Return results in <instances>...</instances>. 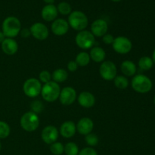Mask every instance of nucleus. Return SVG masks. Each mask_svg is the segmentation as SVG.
Listing matches in <instances>:
<instances>
[{
  "label": "nucleus",
  "instance_id": "obj_1",
  "mask_svg": "<svg viewBox=\"0 0 155 155\" xmlns=\"http://www.w3.org/2000/svg\"><path fill=\"white\" fill-rule=\"evenodd\" d=\"M21 30V24L16 17H8L2 23V33L7 38L16 37Z\"/></svg>",
  "mask_w": 155,
  "mask_h": 155
},
{
  "label": "nucleus",
  "instance_id": "obj_2",
  "mask_svg": "<svg viewBox=\"0 0 155 155\" xmlns=\"http://www.w3.org/2000/svg\"><path fill=\"white\" fill-rule=\"evenodd\" d=\"M60 92L61 88L58 83L50 81L43 85L41 90V95L45 101L53 102L59 98Z\"/></svg>",
  "mask_w": 155,
  "mask_h": 155
},
{
  "label": "nucleus",
  "instance_id": "obj_3",
  "mask_svg": "<svg viewBox=\"0 0 155 155\" xmlns=\"http://www.w3.org/2000/svg\"><path fill=\"white\" fill-rule=\"evenodd\" d=\"M88 18L83 12L80 11H75L70 14L68 18V24L74 30L77 31H82L87 27Z\"/></svg>",
  "mask_w": 155,
  "mask_h": 155
},
{
  "label": "nucleus",
  "instance_id": "obj_4",
  "mask_svg": "<svg viewBox=\"0 0 155 155\" xmlns=\"http://www.w3.org/2000/svg\"><path fill=\"white\" fill-rule=\"evenodd\" d=\"M21 128L27 132H33L39 126V118L37 114L33 111L26 112L22 115L20 120Z\"/></svg>",
  "mask_w": 155,
  "mask_h": 155
},
{
  "label": "nucleus",
  "instance_id": "obj_5",
  "mask_svg": "<svg viewBox=\"0 0 155 155\" xmlns=\"http://www.w3.org/2000/svg\"><path fill=\"white\" fill-rule=\"evenodd\" d=\"M132 87L139 93H147L152 88V82L147 76L138 74L132 80Z\"/></svg>",
  "mask_w": 155,
  "mask_h": 155
},
{
  "label": "nucleus",
  "instance_id": "obj_6",
  "mask_svg": "<svg viewBox=\"0 0 155 155\" xmlns=\"http://www.w3.org/2000/svg\"><path fill=\"white\" fill-rule=\"evenodd\" d=\"M75 42L77 46L82 49H89L95 45V38L91 32L84 30L77 33L75 37Z\"/></svg>",
  "mask_w": 155,
  "mask_h": 155
},
{
  "label": "nucleus",
  "instance_id": "obj_7",
  "mask_svg": "<svg viewBox=\"0 0 155 155\" xmlns=\"http://www.w3.org/2000/svg\"><path fill=\"white\" fill-rule=\"evenodd\" d=\"M42 84L39 80L35 78H30L25 81L23 86L24 94L30 98H35L41 94Z\"/></svg>",
  "mask_w": 155,
  "mask_h": 155
},
{
  "label": "nucleus",
  "instance_id": "obj_8",
  "mask_svg": "<svg viewBox=\"0 0 155 155\" xmlns=\"http://www.w3.org/2000/svg\"><path fill=\"white\" fill-rule=\"evenodd\" d=\"M117 69L114 62L110 61H105L101 63L99 68V74L101 78L107 81H111L117 77Z\"/></svg>",
  "mask_w": 155,
  "mask_h": 155
},
{
  "label": "nucleus",
  "instance_id": "obj_9",
  "mask_svg": "<svg viewBox=\"0 0 155 155\" xmlns=\"http://www.w3.org/2000/svg\"><path fill=\"white\" fill-rule=\"evenodd\" d=\"M112 47L116 52L121 54H125L131 51L133 44L128 38L125 36H117L114 38V40L112 43Z\"/></svg>",
  "mask_w": 155,
  "mask_h": 155
},
{
  "label": "nucleus",
  "instance_id": "obj_10",
  "mask_svg": "<svg viewBox=\"0 0 155 155\" xmlns=\"http://www.w3.org/2000/svg\"><path fill=\"white\" fill-rule=\"evenodd\" d=\"M59 136L58 129L54 126H47L42 130L41 133V138L45 144L51 145L57 141Z\"/></svg>",
  "mask_w": 155,
  "mask_h": 155
},
{
  "label": "nucleus",
  "instance_id": "obj_11",
  "mask_svg": "<svg viewBox=\"0 0 155 155\" xmlns=\"http://www.w3.org/2000/svg\"><path fill=\"white\" fill-rule=\"evenodd\" d=\"M59 99L61 103L64 105H71L74 104L77 99V92L72 87L67 86L61 90Z\"/></svg>",
  "mask_w": 155,
  "mask_h": 155
},
{
  "label": "nucleus",
  "instance_id": "obj_12",
  "mask_svg": "<svg viewBox=\"0 0 155 155\" xmlns=\"http://www.w3.org/2000/svg\"><path fill=\"white\" fill-rule=\"evenodd\" d=\"M30 33L38 40H45L48 36V29L42 23H35L30 27Z\"/></svg>",
  "mask_w": 155,
  "mask_h": 155
},
{
  "label": "nucleus",
  "instance_id": "obj_13",
  "mask_svg": "<svg viewBox=\"0 0 155 155\" xmlns=\"http://www.w3.org/2000/svg\"><path fill=\"white\" fill-rule=\"evenodd\" d=\"M108 30L107 23L103 19H97L91 25V33L94 36L101 37L107 33Z\"/></svg>",
  "mask_w": 155,
  "mask_h": 155
},
{
  "label": "nucleus",
  "instance_id": "obj_14",
  "mask_svg": "<svg viewBox=\"0 0 155 155\" xmlns=\"http://www.w3.org/2000/svg\"><path fill=\"white\" fill-rule=\"evenodd\" d=\"M51 32L56 36H63L69 30V24L65 20L59 18L53 21L51 26Z\"/></svg>",
  "mask_w": 155,
  "mask_h": 155
},
{
  "label": "nucleus",
  "instance_id": "obj_15",
  "mask_svg": "<svg viewBox=\"0 0 155 155\" xmlns=\"http://www.w3.org/2000/svg\"><path fill=\"white\" fill-rule=\"evenodd\" d=\"M77 127V130L80 134L86 136L92 133L94 127L93 121L89 117H83L78 121Z\"/></svg>",
  "mask_w": 155,
  "mask_h": 155
},
{
  "label": "nucleus",
  "instance_id": "obj_16",
  "mask_svg": "<svg viewBox=\"0 0 155 155\" xmlns=\"http://www.w3.org/2000/svg\"><path fill=\"white\" fill-rule=\"evenodd\" d=\"M78 103L80 106L85 108H89L93 107L95 103V98L91 92H83L79 95Z\"/></svg>",
  "mask_w": 155,
  "mask_h": 155
},
{
  "label": "nucleus",
  "instance_id": "obj_17",
  "mask_svg": "<svg viewBox=\"0 0 155 155\" xmlns=\"http://www.w3.org/2000/svg\"><path fill=\"white\" fill-rule=\"evenodd\" d=\"M2 49L5 54L8 55H13L18 51V44L12 38H5L2 43Z\"/></svg>",
  "mask_w": 155,
  "mask_h": 155
},
{
  "label": "nucleus",
  "instance_id": "obj_18",
  "mask_svg": "<svg viewBox=\"0 0 155 155\" xmlns=\"http://www.w3.org/2000/svg\"><path fill=\"white\" fill-rule=\"evenodd\" d=\"M77 127L73 121H66L63 123L60 127V133L64 138L70 139L75 135Z\"/></svg>",
  "mask_w": 155,
  "mask_h": 155
},
{
  "label": "nucleus",
  "instance_id": "obj_19",
  "mask_svg": "<svg viewBox=\"0 0 155 155\" xmlns=\"http://www.w3.org/2000/svg\"><path fill=\"white\" fill-rule=\"evenodd\" d=\"M58 9L54 5H47L42 8L41 12L42 18L45 21H53L56 19L58 16Z\"/></svg>",
  "mask_w": 155,
  "mask_h": 155
},
{
  "label": "nucleus",
  "instance_id": "obj_20",
  "mask_svg": "<svg viewBox=\"0 0 155 155\" xmlns=\"http://www.w3.org/2000/svg\"><path fill=\"white\" fill-rule=\"evenodd\" d=\"M91 60L96 63L103 62L105 59L106 53L102 48L98 46H93L91 48L90 53H89Z\"/></svg>",
  "mask_w": 155,
  "mask_h": 155
},
{
  "label": "nucleus",
  "instance_id": "obj_21",
  "mask_svg": "<svg viewBox=\"0 0 155 155\" xmlns=\"http://www.w3.org/2000/svg\"><path fill=\"white\" fill-rule=\"evenodd\" d=\"M121 71L127 77H133L136 73V66L131 61H124L121 64Z\"/></svg>",
  "mask_w": 155,
  "mask_h": 155
},
{
  "label": "nucleus",
  "instance_id": "obj_22",
  "mask_svg": "<svg viewBox=\"0 0 155 155\" xmlns=\"http://www.w3.org/2000/svg\"><path fill=\"white\" fill-rule=\"evenodd\" d=\"M68 77V74L64 69L62 68H59V69L55 70L54 72L51 74V79L52 81L55 82V83H63V82L66 81Z\"/></svg>",
  "mask_w": 155,
  "mask_h": 155
},
{
  "label": "nucleus",
  "instance_id": "obj_23",
  "mask_svg": "<svg viewBox=\"0 0 155 155\" xmlns=\"http://www.w3.org/2000/svg\"><path fill=\"white\" fill-rule=\"evenodd\" d=\"M90 56L89 54L87 52H85V51H82L80 52L76 57V61L77 64H78V66L80 67H86L90 62Z\"/></svg>",
  "mask_w": 155,
  "mask_h": 155
},
{
  "label": "nucleus",
  "instance_id": "obj_24",
  "mask_svg": "<svg viewBox=\"0 0 155 155\" xmlns=\"http://www.w3.org/2000/svg\"><path fill=\"white\" fill-rule=\"evenodd\" d=\"M114 86L119 89H125L129 86V80L124 76H117L114 80Z\"/></svg>",
  "mask_w": 155,
  "mask_h": 155
},
{
  "label": "nucleus",
  "instance_id": "obj_25",
  "mask_svg": "<svg viewBox=\"0 0 155 155\" xmlns=\"http://www.w3.org/2000/svg\"><path fill=\"white\" fill-rule=\"evenodd\" d=\"M153 60L149 57L144 56L139 61V67L143 71H148L153 67Z\"/></svg>",
  "mask_w": 155,
  "mask_h": 155
},
{
  "label": "nucleus",
  "instance_id": "obj_26",
  "mask_svg": "<svg viewBox=\"0 0 155 155\" xmlns=\"http://www.w3.org/2000/svg\"><path fill=\"white\" fill-rule=\"evenodd\" d=\"M64 152L67 155H78L79 148L74 142H68L64 146Z\"/></svg>",
  "mask_w": 155,
  "mask_h": 155
},
{
  "label": "nucleus",
  "instance_id": "obj_27",
  "mask_svg": "<svg viewBox=\"0 0 155 155\" xmlns=\"http://www.w3.org/2000/svg\"><path fill=\"white\" fill-rule=\"evenodd\" d=\"M50 151L54 155H61L64 152V146L61 142H54L50 146Z\"/></svg>",
  "mask_w": 155,
  "mask_h": 155
},
{
  "label": "nucleus",
  "instance_id": "obj_28",
  "mask_svg": "<svg viewBox=\"0 0 155 155\" xmlns=\"http://www.w3.org/2000/svg\"><path fill=\"white\" fill-rule=\"evenodd\" d=\"M10 133L11 129L8 124L4 121H0V139H6Z\"/></svg>",
  "mask_w": 155,
  "mask_h": 155
},
{
  "label": "nucleus",
  "instance_id": "obj_29",
  "mask_svg": "<svg viewBox=\"0 0 155 155\" xmlns=\"http://www.w3.org/2000/svg\"><path fill=\"white\" fill-rule=\"evenodd\" d=\"M58 12L61 13L63 15H70L71 13V6L69 3L65 2H62L60 4L58 5Z\"/></svg>",
  "mask_w": 155,
  "mask_h": 155
},
{
  "label": "nucleus",
  "instance_id": "obj_30",
  "mask_svg": "<svg viewBox=\"0 0 155 155\" xmlns=\"http://www.w3.org/2000/svg\"><path fill=\"white\" fill-rule=\"evenodd\" d=\"M85 139H86V144L92 147L96 146L98 144V142H99L98 136L94 134V133H89V134L86 135Z\"/></svg>",
  "mask_w": 155,
  "mask_h": 155
},
{
  "label": "nucleus",
  "instance_id": "obj_31",
  "mask_svg": "<svg viewBox=\"0 0 155 155\" xmlns=\"http://www.w3.org/2000/svg\"><path fill=\"white\" fill-rule=\"evenodd\" d=\"M39 80L41 83H43L44 84H45V83H48V82L51 81V74H50L49 71H41L40 74H39Z\"/></svg>",
  "mask_w": 155,
  "mask_h": 155
},
{
  "label": "nucleus",
  "instance_id": "obj_32",
  "mask_svg": "<svg viewBox=\"0 0 155 155\" xmlns=\"http://www.w3.org/2000/svg\"><path fill=\"white\" fill-rule=\"evenodd\" d=\"M43 108H44V105L40 101H34L31 104L32 111L34 112V113L36 114L40 113L41 111H42Z\"/></svg>",
  "mask_w": 155,
  "mask_h": 155
},
{
  "label": "nucleus",
  "instance_id": "obj_33",
  "mask_svg": "<svg viewBox=\"0 0 155 155\" xmlns=\"http://www.w3.org/2000/svg\"><path fill=\"white\" fill-rule=\"evenodd\" d=\"M78 155H98V153H97V151L94 148L87 147V148L82 149L79 152Z\"/></svg>",
  "mask_w": 155,
  "mask_h": 155
},
{
  "label": "nucleus",
  "instance_id": "obj_34",
  "mask_svg": "<svg viewBox=\"0 0 155 155\" xmlns=\"http://www.w3.org/2000/svg\"><path fill=\"white\" fill-rule=\"evenodd\" d=\"M102 40L104 43L106 44V45H110V44L113 43L114 38V36L111 34L106 33L104 36H102Z\"/></svg>",
  "mask_w": 155,
  "mask_h": 155
},
{
  "label": "nucleus",
  "instance_id": "obj_35",
  "mask_svg": "<svg viewBox=\"0 0 155 155\" xmlns=\"http://www.w3.org/2000/svg\"><path fill=\"white\" fill-rule=\"evenodd\" d=\"M77 68H78V64H77L75 61H70L68 63V69L71 72H75L77 70Z\"/></svg>",
  "mask_w": 155,
  "mask_h": 155
},
{
  "label": "nucleus",
  "instance_id": "obj_36",
  "mask_svg": "<svg viewBox=\"0 0 155 155\" xmlns=\"http://www.w3.org/2000/svg\"><path fill=\"white\" fill-rule=\"evenodd\" d=\"M20 34H21V37L27 38L31 35V33H30V30H29V29L24 28L23 29V30H21V31H20Z\"/></svg>",
  "mask_w": 155,
  "mask_h": 155
},
{
  "label": "nucleus",
  "instance_id": "obj_37",
  "mask_svg": "<svg viewBox=\"0 0 155 155\" xmlns=\"http://www.w3.org/2000/svg\"><path fill=\"white\" fill-rule=\"evenodd\" d=\"M5 39V36L4 33L2 32H0V44L2 43V42Z\"/></svg>",
  "mask_w": 155,
  "mask_h": 155
},
{
  "label": "nucleus",
  "instance_id": "obj_38",
  "mask_svg": "<svg viewBox=\"0 0 155 155\" xmlns=\"http://www.w3.org/2000/svg\"><path fill=\"white\" fill-rule=\"evenodd\" d=\"M45 3H47L48 5H53L54 0H43Z\"/></svg>",
  "mask_w": 155,
  "mask_h": 155
},
{
  "label": "nucleus",
  "instance_id": "obj_39",
  "mask_svg": "<svg viewBox=\"0 0 155 155\" xmlns=\"http://www.w3.org/2000/svg\"><path fill=\"white\" fill-rule=\"evenodd\" d=\"M152 60H153V62H154L155 63V49L154 50V52H153V55H152Z\"/></svg>",
  "mask_w": 155,
  "mask_h": 155
},
{
  "label": "nucleus",
  "instance_id": "obj_40",
  "mask_svg": "<svg viewBox=\"0 0 155 155\" xmlns=\"http://www.w3.org/2000/svg\"><path fill=\"white\" fill-rule=\"evenodd\" d=\"M112 1H113V2H119V1H120V0H112Z\"/></svg>",
  "mask_w": 155,
  "mask_h": 155
},
{
  "label": "nucleus",
  "instance_id": "obj_41",
  "mask_svg": "<svg viewBox=\"0 0 155 155\" xmlns=\"http://www.w3.org/2000/svg\"><path fill=\"white\" fill-rule=\"evenodd\" d=\"M1 148H2V145H1V142H0V151H1Z\"/></svg>",
  "mask_w": 155,
  "mask_h": 155
},
{
  "label": "nucleus",
  "instance_id": "obj_42",
  "mask_svg": "<svg viewBox=\"0 0 155 155\" xmlns=\"http://www.w3.org/2000/svg\"><path fill=\"white\" fill-rule=\"evenodd\" d=\"M154 104H155V96H154Z\"/></svg>",
  "mask_w": 155,
  "mask_h": 155
}]
</instances>
